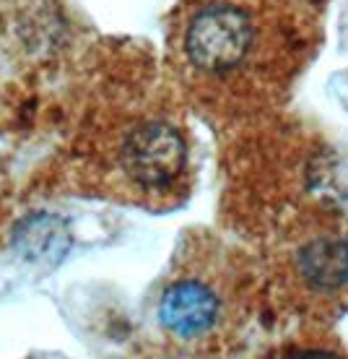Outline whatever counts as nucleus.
<instances>
[{
    "label": "nucleus",
    "instance_id": "obj_1",
    "mask_svg": "<svg viewBox=\"0 0 348 359\" xmlns=\"http://www.w3.org/2000/svg\"><path fill=\"white\" fill-rule=\"evenodd\" d=\"M304 16L286 0H188L174 47L190 81L268 94L304 63Z\"/></svg>",
    "mask_w": 348,
    "mask_h": 359
},
{
    "label": "nucleus",
    "instance_id": "obj_2",
    "mask_svg": "<svg viewBox=\"0 0 348 359\" xmlns=\"http://www.w3.org/2000/svg\"><path fill=\"white\" fill-rule=\"evenodd\" d=\"M276 273L286 297L314 320L348 310V222L307 214L286 232L276 250Z\"/></svg>",
    "mask_w": 348,
    "mask_h": 359
},
{
    "label": "nucleus",
    "instance_id": "obj_3",
    "mask_svg": "<svg viewBox=\"0 0 348 359\" xmlns=\"http://www.w3.org/2000/svg\"><path fill=\"white\" fill-rule=\"evenodd\" d=\"M115 164L125 188L148 206L177 203L193 182L188 135L161 115L138 117L125 126L117 138Z\"/></svg>",
    "mask_w": 348,
    "mask_h": 359
},
{
    "label": "nucleus",
    "instance_id": "obj_4",
    "mask_svg": "<svg viewBox=\"0 0 348 359\" xmlns=\"http://www.w3.org/2000/svg\"><path fill=\"white\" fill-rule=\"evenodd\" d=\"M229 276L218 261L203 258L177 271L159 297L161 328L179 341H200L221 331L229 318Z\"/></svg>",
    "mask_w": 348,
    "mask_h": 359
},
{
    "label": "nucleus",
    "instance_id": "obj_5",
    "mask_svg": "<svg viewBox=\"0 0 348 359\" xmlns=\"http://www.w3.org/2000/svg\"><path fill=\"white\" fill-rule=\"evenodd\" d=\"M265 359H348V349L328 331L299 333L296 339L284 341Z\"/></svg>",
    "mask_w": 348,
    "mask_h": 359
}]
</instances>
